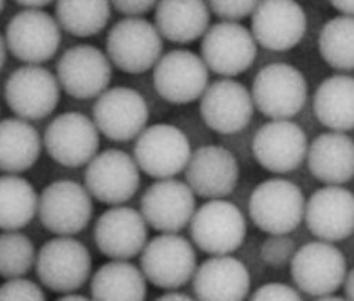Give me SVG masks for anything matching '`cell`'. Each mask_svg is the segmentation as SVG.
Here are the masks:
<instances>
[{
    "instance_id": "6da1fadb",
    "label": "cell",
    "mask_w": 354,
    "mask_h": 301,
    "mask_svg": "<svg viewBox=\"0 0 354 301\" xmlns=\"http://www.w3.org/2000/svg\"><path fill=\"white\" fill-rule=\"evenodd\" d=\"M35 267L46 289L64 294L78 291L90 279L93 256L75 237L57 235L40 248Z\"/></svg>"
},
{
    "instance_id": "7a4b0ae2",
    "label": "cell",
    "mask_w": 354,
    "mask_h": 301,
    "mask_svg": "<svg viewBox=\"0 0 354 301\" xmlns=\"http://www.w3.org/2000/svg\"><path fill=\"white\" fill-rule=\"evenodd\" d=\"M163 51V37L149 20L127 16L112 26L106 36L111 64L127 74H143L153 68Z\"/></svg>"
},
{
    "instance_id": "3957f363",
    "label": "cell",
    "mask_w": 354,
    "mask_h": 301,
    "mask_svg": "<svg viewBox=\"0 0 354 301\" xmlns=\"http://www.w3.org/2000/svg\"><path fill=\"white\" fill-rule=\"evenodd\" d=\"M254 108L270 119L297 116L308 101L305 75L290 64L274 63L258 71L252 81Z\"/></svg>"
},
{
    "instance_id": "277c9868",
    "label": "cell",
    "mask_w": 354,
    "mask_h": 301,
    "mask_svg": "<svg viewBox=\"0 0 354 301\" xmlns=\"http://www.w3.org/2000/svg\"><path fill=\"white\" fill-rule=\"evenodd\" d=\"M140 255V270L147 282L162 290L187 284L197 267V255L190 240L179 233H160L146 242Z\"/></svg>"
},
{
    "instance_id": "5b68a950",
    "label": "cell",
    "mask_w": 354,
    "mask_h": 301,
    "mask_svg": "<svg viewBox=\"0 0 354 301\" xmlns=\"http://www.w3.org/2000/svg\"><path fill=\"white\" fill-rule=\"evenodd\" d=\"M305 197L289 179L270 178L258 184L248 202V213L262 232L268 235L290 233L304 220Z\"/></svg>"
},
{
    "instance_id": "8992f818",
    "label": "cell",
    "mask_w": 354,
    "mask_h": 301,
    "mask_svg": "<svg viewBox=\"0 0 354 301\" xmlns=\"http://www.w3.org/2000/svg\"><path fill=\"white\" fill-rule=\"evenodd\" d=\"M194 245L209 255H230L240 249L247 235L241 209L223 198L209 200L194 209L189 222Z\"/></svg>"
},
{
    "instance_id": "52a82bcc",
    "label": "cell",
    "mask_w": 354,
    "mask_h": 301,
    "mask_svg": "<svg viewBox=\"0 0 354 301\" xmlns=\"http://www.w3.org/2000/svg\"><path fill=\"white\" fill-rule=\"evenodd\" d=\"M289 263L297 289L316 298L336 293L348 270L342 251L333 242L322 239L295 251Z\"/></svg>"
},
{
    "instance_id": "ba28073f",
    "label": "cell",
    "mask_w": 354,
    "mask_h": 301,
    "mask_svg": "<svg viewBox=\"0 0 354 301\" xmlns=\"http://www.w3.org/2000/svg\"><path fill=\"white\" fill-rule=\"evenodd\" d=\"M37 214L48 232L74 236L93 220V197L85 186L73 179H58L48 184L39 195Z\"/></svg>"
},
{
    "instance_id": "9c48e42d",
    "label": "cell",
    "mask_w": 354,
    "mask_h": 301,
    "mask_svg": "<svg viewBox=\"0 0 354 301\" xmlns=\"http://www.w3.org/2000/svg\"><path fill=\"white\" fill-rule=\"evenodd\" d=\"M201 58L210 71L224 78L245 72L257 58V41L239 21L221 20L201 36Z\"/></svg>"
},
{
    "instance_id": "30bf717a",
    "label": "cell",
    "mask_w": 354,
    "mask_h": 301,
    "mask_svg": "<svg viewBox=\"0 0 354 301\" xmlns=\"http://www.w3.org/2000/svg\"><path fill=\"white\" fill-rule=\"evenodd\" d=\"M135 139L133 159L139 170L156 179L182 173L192 155L187 136L173 125L146 126Z\"/></svg>"
},
{
    "instance_id": "8fae6325",
    "label": "cell",
    "mask_w": 354,
    "mask_h": 301,
    "mask_svg": "<svg viewBox=\"0 0 354 301\" xmlns=\"http://www.w3.org/2000/svg\"><path fill=\"white\" fill-rule=\"evenodd\" d=\"M85 166V188L101 204H125L139 190L140 170L135 159L122 150H104Z\"/></svg>"
},
{
    "instance_id": "7c38bea8",
    "label": "cell",
    "mask_w": 354,
    "mask_h": 301,
    "mask_svg": "<svg viewBox=\"0 0 354 301\" xmlns=\"http://www.w3.org/2000/svg\"><path fill=\"white\" fill-rule=\"evenodd\" d=\"M8 51L24 64H43L57 54L62 44V27L43 9H28L15 14L5 33Z\"/></svg>"
},
{
    "instance_id": "4fadbf2b",
    "label": "cell",
    "mask_w": 354,
    "mask_h": 301,
    "mask_svg": "<svg viewBox=\"0 0 354 301\" xmlns=\"http://www.w3.org/2000/svg\"><path fill=\"white\" fill-rule=\"evenodd\" d=\"M60 93L57 77L41 64H26L15 70L5 84L8 106L28 122L50 116L60 104Z\"/></svg>"
},
{
    "instance_id": "5bb4252c",
    "label": "cell",
    "mask_w": 354,
    "mask_h": 301,
    "mask_svg": "<svg viewBox=\"0 0 354 301\" xmlns=\"http://www.w3.org/2000/svg\"><path fill=\"white\" fill-rule=\"evenodd\" d=\"M43 144L48 156L70 168L85 166L100 148V132L94 120L80 112L55 116L46 128Z\"/></svg>"
},
{
    "instance_id": "9a60e30c",
    "label": "cell",
    "mask_w": 354,
    "mask_h": 301,
    "mask_svg": "<svg viewBox=\"0 0 354 301\" xmlns=\"http://www.w3.org/2000/svg\"><path fill=\"white\" fill-rule=\"evenodd\" d=\"M209 68L203 58L190 50H171L153 66L156 93L174 105L196 102L209 85Z\"/></svg>"
},
{
    "instance_id": "2e32d148",
    "label": "cell",
    "mask_w": 354,
    "mask_h": 301,
    "mask_svg": "<svg viewBox=\"0 0 354 301\" xmlns=\"http://www.w3.org/2000/svg\"><path fill=\"white\" fill-rule=\"evenodd\" d=\"M57 81L75 99H93L102 94L112 79L108 55L95 46L78 44L63 52L57 63Z\"/></svg>"
},
{
    "instance_id": "e0dca14e",
    "label": "cell",
    "mask_w": 354,
    "mask_h": 301,
    "mask_svg": "<svg viewBox=\"0 0 354 301\" xmlns=\"http://www.w3.org/2000/svg\"><path fill=\"white\" fill-rule=\"evenodd\" d=\"M93 120L100 133L113 142H129L147 125L149 106L145 98L128 86L106 88L97 97Z\"/></svg>"
},
{
    "instance_id": "ac0fdd59",
    "label": "cell",
    "mask_w": 354,
    "mask_h": 301,
    "mask_svg": "<svg viewBox=\"0 0 354 301\" xmlns=\"http://www.w3.org/2000/svg\"><path fill=\"white\" fill-rule=\"evenodd\" d=\"M308 19L297 0H259L251 13V35L271 51H288L305 37Z\"/></svg>"
},
{
    "instance_id": "d6986e66",
    "label": "cell",
    "mask_w": 354,
    "mask_h": 301,
    "mask_svg": "<svg viewBox=\"0 0 354 301\" xmlns=\"http://www.w3.org/2000/svg\"><path fill=\"white\" fill-rule=\"evenodd\" d=\"M196 209V195L180 179L160 178L140 198V214L147 226L160 233L183 231Z\"/></svg>"
},
{
    "instance_id": "ffe728a7",
    "label": "cell",
    "mask_w": 354,
    "mask_h": 301,
    "mask_svg": "<svg viewBox=\"0 0 354 301\" xmlns=\"http://www.w3.org/2000/svg\"><path fill=\"white\" fill-rule=\"evenodd\" d=\"M198 99L204 124L220 135H234L245 129L255 109L247 86L232 78L207 85Z\"/></svg>"
},
{
    "instance_id": "44dd1931",
    "label": "cell",
    "mask_w": 354,
    "mask_h": 301,
    "mask_svg": "<svg viewBox=\"0 0 354 301\" xmlns=\"http://www.w3.org/2000/svg\"><path fill=\"white\" fill-rule=\"evenodd\" d=\"M308 146V136L298 124L289 119H272L257 130L252 155L262 168L285 174L302 164Z\"/></svg>"
},
{
    "instance_id": "7402d4cb",
    "label": "cell",
    "mask_w": 354,
    "mask_h": 301,
    "mask_svg": "<svg viewBox=\"0 0 354 301\" xmlns=\"http://www.w3.org/2000/svg\"><path fill=\"white\" fill-rule=\"evenodd\" d=\"M186 183L205 200L228 197L240 179V164L228 148L209 144L192 152L185 167Z\"/></svg>"
},
{
    "instance_id": "603a6c76",
    "label": "cell",
    "mask_w": 354,
    "mask_h": 301,
    "mask_svg": "<svg viewBox=\"0 0 354 301\" xmlns=\"http://www.w3.org/2000/svg\"><path fill=\"white\" fill-rule=\"evenodd\" d=\"M94 240L104 256L129 260L147 242V224L139 211L122 204L111 205L95 222Z\"/></svg>"
},
{
    "instance_id": "cb8c5ba5",
    "label": "cell",
    "mask_w": 354,
    "mask_h": 301,
    "mask_svg": "<svg viewBox=\"0 0 354 301\" xmlns=\"http://www.w3.org/2000/svg\"><path fill=\"white\" fill-rule=\"evenodd\" d=\"M304 220L310 233L328 242H339L354 231V197L342 186H326L305 201Z\"/></svg>"
},
{
    "instance_id": "d4e9b609",
    "label": "cell",
    "mask_w": 354,
    "mask_h": 301,
    "mask_svg": "<svg viewBox=\"0 0 354 301\" xmlns=\"http://www.w3.org/2000/svg\"><path fill=\"white\" fill-rule=\"evenodd\" d=\"M193 291L207 301H239L248 297L251 276L247 266L228 255H213L196 267Z\"/></svg>"
},
{
    "instance_id": "484cf974",
    "label": "cell",
    "mask_w": 354,
    "mask_h": 301,
    "mask_svg": "<svg viewBox=\"0 0 354 301\" xmlns=\"http://www.w3.org/2000/svg\"><path fill=\"white\" fill-rule=\"evenodd\" d=\"M312 175L326 186H342L354 175V144L346 132L319 135L309 146L306 157Z\"/></svg>"
},
{
    "instance_id": "4316f807",
    "label": "cell",
    "mask_w": 354,
    "mask_h": 301,
    "mask_svg": "<svg viewBox=\"0 0 354 301\" xmlns=\"http://www.w3.org/2000/svg\"><path fill=\"white\" fill-rule=\"evenodd\" d=\"M212 12L205 0H158L155 26L163 39L174 44H190L209 28Z\"/></svg>"
},
{
    "instance_id": "83f0119b",
    "label": "cell",
    "mask_w": 354,
    "mask_h": 301,
    "mask_svg": "<svg viewBox=\"0 0 354 301\" xmlns=\"http://www.w3.org/2000/svg\"><path fill=\"white\" fill-rule=\"evenodd\" d=\"M43 140L37 129L21 117L0 120V171L20 174L40 159Z\"/></svg>"
},
{
    "instance_id": "f1b7e54d",
    "label": "cell",
    "mask_w": 354,
    "mask_h": 301,
    "mask_svg": "<svg viewBox=\"0 0 354 301\" xmlns=\"http://www.w3.org/2000/svg\"><path fill=\"white\" fill-rule=\"evenodd\" d=\"M313 110L322 125L336 132H350L354 126V79L336 74L324 79L313 97Z\"/></svg>"
},
{
    "instance_id": "f546056e",
    "label": "cell",
    "mask_w": 354,
    "mask_h": 301,
    "mask_svg": "<svg viewBox=\"0 0 354 301\" xmlns=\"http://www.w3.org/2000/svg\"><path fill=\"white\" fill-rule=\"evenodd\" d=\"M146 278L129 260L111 259L91 278V297L95 300H145Z\"/></svg>"
},
{
    "instance_id": "4dcf8cb0",
    "label": "cell",
    "mask_w": 354,
    "mask_h": 301,
    "mask_svg": "<svg viewBox=\"0 0 354 301\" xmlns=\"http://www.w3.org/2000/svg\"><path fill=\"white\" fill-rule=\"evenodd\" d=\"M39 195L28 179L19 174L0 175V229L19 231L37 214Z\"/></svg>"
},
{
    "instance_id": "1f68e13d",
    "label": "cell",
    "mask_w": 354,
    "mask_h": 301,
    "mask_svg": "<svg viewBox=\"0 0 354 301\" xmlns=\"http://www.w3.org/2000/svg\"><path fill=\"white\" fill-rule=\"evenodd\" d=\"M109 0H55V20L80 39L100 35L111 19Z\"/></svg>"
},
{
    "instance_id": "d6a6232c",
    "label": "cell",
    "mask_w": 354,
    "mask_h": 301,
    "mask_svg": "<svg viewBox=\"0 0 354 301\" xmlns=\"http://www.w3.org/2000/svg\"><path fill=\"white\" fill-rule=\"evenodd\" d=\"M319 52L329 67L337 71L354 68V19L340 14L330 19L320 30Z\"/></svg>"
},
{
    "instance_id": "836d02e7",
    "label": "cell",
    "mask_w": 354,
    "mask_h": 301,
    "mask_svg": "<svg viewBox=\"0 0 354 301\" xmlns=\"http://www.w3.org/2000/svg\"><path fill=\"white\" fill-rule=\"evenodd\" d=\"M36 248L32 239L19 231L0 233V278L12 279L27 275L36 263Z\"/></svg>"
},
{
    "instance_id": "e575fe53",
    "label": "cell",
    "mask_w": 354,
    "mask_h": 301,
    "mask_svg": "<svg viewBox=\"0 0 354 301\" xmlns=\"http://www.w3.org/2000/svg\"><path fill=\"white\" fill-rule=\"evenodd\" d=\"M295 251H297V246H295L293 240L288 236V233H281L270 235L265 239L261 245L259 255L263 263L279 269L290 262Z\"/></svg>"
},
{
    "instance_id": "d590c367",
    "label": "cell",
    "mask_w": 354,
    "mask_h": 301,
    "mask_svg": "<svg viewBox=\"0 0 354 301\" xmlns=\"http://www.w3.org/2000/svg\"><path fill=\"white\" fill-rule=\"evenodd\" d=\"M259 0H205L210 12L221 20L240 21L254 12Z\"/></svg>"
},
{
    "instance_id": "8d00e7d4",
    "label": "cell",
    "mask_w": 354,
    "mask_h": 301,
    "mask_svg": "<svg viewBox=\"0 0 354 301\" xmlns=\"http://www.w3.org/2000/svg\"><path fill=\"white\" fill-rule=\"evenodd\" d=\"M44 290L35 282L21 278L6 279L0 284V300H46Z\"/></svg>"
},
{
    "instance_id": "74e56055",
    "label": "cell",
    "mask_w": 354,
    "mask_h": 301,
    "mask_svg": "<svg viewBox=\"0 0 354 301\" xmlns=\"http://www.w3.org/2000/svg\"><path fill=\"white\" fill-rule=\"evenodd\" d=\"M301 293L283 283H267L258 287L251 300H301Z\"/></svg>"
},
{
    "instance_id": "f35d334b",
    "label": "cell",
    "mask_w": 354,
    "mask_h": 301,
    "mask_svg": "<svg viewBox=\"0 0 354 301\" xmlns=\"http://www.w3.org/2000/svg\"><path fill=\"white\" fill-rule=\"evenodd\" d=\"M109 3L125 16H143L155 9L158 0H109Z\"/></svg>"
},
{
    "instance_id": "ab89813d",
    "label": "cell",
    "mask_w": 354,
    "mask_h": 301,
    "mask_svg": "<svg viewBox=\"0 0 354 301\" xmlns=\"http://www.w3.org/2000/svg\"><path fill=\"white\" fill-rule=\"evenodd\" d=\"M329 2L342 14L353 16V13H354V0H329Z\"/></svg>"
},
{
    "instance_id": "60d3db41",
    "label": "cell",
    "mask_w": 354,
    "mask_h": 301,
    "mask_svg": "<svg viewBox=\"0 0 354 301\" xmlns=\"http://www.w3.org/2000/svg\"><path fill=\"white\" fill-rule=\"evenodd\" d=\"M156 300H159V301H163V300H171V301H173V300L192 301L193 298H192L189 294L180 291L179 289H176V290H166V293H162Z\"/></svg>"
},
{
    "instance_id": "b9f144b4",
    "label": "cell",
    "mask_w": 354,
    "mask_h": 301,
    "mask_svg": "<svg viewBox=\"0 0 354 301\" xmlns=\"http://www.w3.org/2000/svg\"><path fill=\"white\" fill-rule=\"evenodd\" d=\"M343 289H344V298L348 301L354 300V272L353 270H347V275L343 282Z\"/></svg>"
},
{
    "instance_id": "7bdbcfd3",
    "label": "cell",
    "mask_w": 354,
    "mask_h": 301,
    "mask_svg": "<svg viewBox=\"0 0 354 301\" xmlns=\"http://www.w3.org/2000/svg\"><path fill=\"white\" fill-rule=\"evenodd\" d=\"M15 2L28 9H43L55 2V0H15Z\"/></svg>"
},
{
    "instance_id": "ee69618b",
    "label": "cell",
    "mask_w": 354,
    "mask_h": 301,
    "mask_svg": "<svg viewBox=\"0 0 354 301\" xmlns=\"http://www.w3.org/2000/svg\"><path fill=\"white\" fill-rule=\"evenodd\" d=\"M6 58H8V47H6V41L5 37L0 35V71L3 70L5 64H6Z\"/></svg>"
},
{
    "instance_id": "f6af8a7d",
    "label": "cell",
    "mask_w": 354,
    "mask_h": 301,
    "mask_svg": "<svg viewBox=\"0 0 354 301\" xmlns=\"http://www.w3.org/2000/svg\"><path fill=\"white\" fill-rule=\"evenodd\" d=\"M58 300H88L86 295L84 294H80L77 291H70V293H64V294H60L58 295Z\"/></svg>"
},
{
    "instance_id": "bcb514c9",
    "label": "cell",
    "mask_w": 354,
    "mask_h": 301,
    "mask_svg": "<svg viewBox=\"0 0 354 301\" xmlns=\"http://www.w3.org/2000/svg\"><path fill=\"white\" fill-rule=\"evenodd\" d=\"M5 6H6V0H0V14H2V12L5 10Z\"/></svg>"
}]
</instances>
